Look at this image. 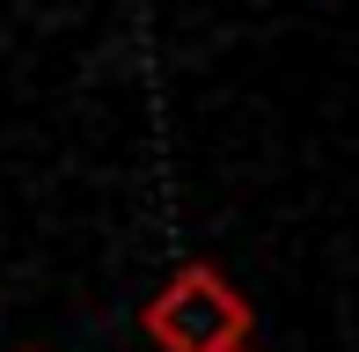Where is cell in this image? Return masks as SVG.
I'll list each match as a JSON object with an SVG mask.
<instances>
[{
	"mask_svg": "<svg viewBox=\"0 0 359 352\" xmlns=\"http://www.w3.org/2000/svg\"><path fill=\"white\" fill-rule=\"evenodd\" d=\"M147 338L161 352H220L250 338V301L220 279L213 264H184L154 301H147Z\"/></svg>",
	"mask_w": 359,
	"mask_h": 352,
	"instance_id": "1",
	"label": "cell"
},
{
	"mask_svg": "<svg viewBox=\"0 0 359 352\" xmlns=\"http://www.w3.org/2000/svg\"><path fill=\"white\" fill-rule=\"evenodd\" d=\"M220 352H257V345H250V338H242V345H220Z\"/></svg>",
	"mask_w": 359,
	"mask_h": 352,
	"instance_id": "2",
	"label": "cell"
}]
</instances>
